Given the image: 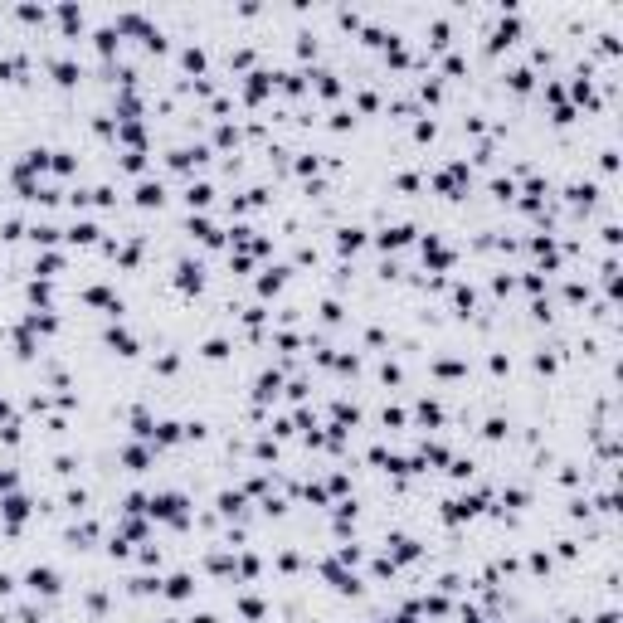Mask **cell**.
I'll return each mask as SVG.
<instances>
[{"label":"cell","mask_w":623,"mask_h":623,"mask_svg":"<svg viewBox=\"0 0 623 623\" xmlns=\"http://www.w3.org/2000/svg\"><path fill=\"white\" fill-rule=\"evenodd\" d=\"M20 594H25V599H39V604H59V599L69 594V580L59 575V565L30 560V565L20 570Z\"/></svg>","instance_id":"cell-1"},{"label":"cell","mask_w":623,"mask_h":623,"mask_svg":"<svg viewBox=\"0 0 623 623\" xmlns=\"http://www.w3.org/2000/svg\"><path fill=\"white\" fill-rule=\"evenodd\" d=\"M93 341L108 351L112 361H122V366H137V361H147V341H142V331H132L127 322H103Z\"/></svg>","instance_id":"cell-2"},{"label":"cell","mask_w":623,"mask_h":623,"mask_svg":"<svg viewBox=\"0 0 623 623\" xmlns=\"http://www.w3.org/2000/svg\"><path fill=\"white\" fill-rule=\"evenodd\" d=\"M293 283H297L293 263H288V258H268L254 278H249V297H254V302H263V307H273V297H283L288 288H293Z\"/></svg>","instance_id":"cell-3"},{"label":"cell","mask_w":623,"mask_h":623,"mask_svg":"<svg viewBox=\"0 0 623 623\" xmlns=\"http://www.w3.org/2000/svg\"><path fill=\"white\" fill-rule=\"evenodd\" d=\"M419 234H424L419 220H390V224H380V229H370V249L380 258H400L404 249L419 244Z\"/></svg>","instance_id":"cell-4"},{"label":"cell","mask_w":623,"mask_h":623,"mask_svg":"<svg viewBox=\"0 0 623 623\" xmlns=\"http://www.w3.org/2000/svg\"><path fill=\"white\" fill-rule=\"evenodd\" d=\"M370 249V224L366 220H341L331 224V254L346 258V263H356V258Z\"/></svg>","instance_id":"cell-5"},{"label":"cell","mask_w":623,"mask_h":623,"mask_svg":"<svg viewBox=\"0 0 623 623\" xmlns=\"http://www.w3.org/2000/svg\"><path fill=\"white\" fill-rule=\"evenodd\" d=\"M137 215H161L166 205H171V185L161 181V176H142V181H132V200H127Z\"/></svg>","instance_id":"cell-6"},{"label":"cell","mask_w":623,"mask_h":623,"mask_svg":"<svg viewBox=\"0 0 623 623\" xmlns=\"http://www.w3.org/2000/svg\"><path fill=\"white\" fill-rule=\"evenodd\" d=\"M200 589H205V585H200L195 565H176V570H166V575H161V604H190Z\"/></svg>","instance_id":"cell-7"},{"label":"cell","mask_w":623,"mask_h":623,"mask_svg":"<svg viewBox=\"0 0 623 623\" xmlns=\"http://www.w3.org/2000/svg\"><path fill=\"white\" fill-rule=\"evenodd\" d=\"M103 239H108V229H103V220H93V215H78V220L64 224V249H69V254H74V249L78 254H93Z\"/></svg>","instance_id":"cell-8"},{"label":"cell","mask_w":623,"mask_h":623,"mask_svg":"<svg viewBox=\"0 0 623 623\" xmlns=\"http://www.w3.org/2000/svg\"><path fill=\"white\" fill-rule=\"evenodd\" d=\"M229 609H234V619L239 623H268L273 619V604H268L258 589H234V594H229Z\"/></svg>","instance_id":"cell-9"},{"label":"cell","mask_w":623,"mask_h":623,"mask_svg":"<svg viewBox=\"0 0 623 623\" xmlns=\"http://www.w3.org/2000/svg\"><path fill=\"white\" fill-rule=\"evenodd\" d=\"M30 278L64 283V278H69V249H39V254L30 258Z\"/></svg>","instance_id":"cell-10"},{"label":"cell","mask_w":623,"mask_h":623,"mask_svg":"<svg viewBox=\"0 0 623 623\" xmlns=\"http://www.w3.org/2000/svg\"><path fill=\"white\" fill-rule=\"evenodd\" d=\"M195 351H200V361H205V366H229V361L239 356V341H234V331H210Z\"/></svg>","instance_id":"cell-11"},{"label":"cell","mask_w":623,"mask_h":623,"mask_svg":"<svg viewBox=\"0 0 623 623\" xmlns=\"http://www.w3.org/2000/svg\"><path fill=\"white\" fill-rule=\"evenodd\" d=\"M30 249H64V224L59 220H30V234H25Z\"/></svg>","instance_id":"cell-12"},{"label":"cell","mask_w":623,"mask_h":623,"mask_svg":"<svg viewBox=\"0 0 623 623\" xmlns=\"http://www.w3.org/2000/svg\"><path fill=\"white\" fill-rule=\"evenodd\" d=\"M185 623H224V614H220V609H190Z\"/></svg>","instance_id":"cell-13"},{"label":"cell","mask_w":623,"mask_h":623,"mask_svg":"<svg viewBox=\"0 0 623 623\" xmlns=\"http://www.w3.org/2000/svg\"><path fill=\"white\" fill-rule=\"evenodd\" d=\"M151 623H185V614H151Z\"/></svg>","instance_id":"cell-14"}]
</instances>
